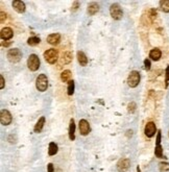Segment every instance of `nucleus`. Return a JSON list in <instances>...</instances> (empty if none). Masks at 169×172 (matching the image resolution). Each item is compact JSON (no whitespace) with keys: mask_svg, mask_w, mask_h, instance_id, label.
I'll use <instances>...</instances> for the list:
<instances>
[{"mask_svg":"<svg viewBox=\"0 0 169 172\" xmlns=\"http://www.w3.org/2000/svg\"><path fill=\"white\" fill-rule=\"evenodd\" d=\"M78 128H80V135L82 136L89 135V132H91L90 124L86 119L80 120V123H78Z\"/></svg>","mask_w":169,"mask_h":172,"instance_id":"0eeeda50","label":"nucleus"},{"mask_svg":"<svg viewBox=\"0 0 169 172\" xmlns=\"http://www.w3.org/2000/svg\"><path fill=\"white\" fill-rule=\"evenodd\" d=\"M144 66H145V70H150V67H152V64H150V61L148 60V58H146V60H144Z\"/></svg>","mask_w":169,"mask_h":172,"instance_id":"c756f323","label":"nucleus"},{"mask_svg":"<svg viewBox=\"0 0 169 172\" xmlns=\"http://www.w3.org/2000/svg\"><path fill=\"white\" fill-rule=\"evenodd\" d=\"M148 15H149V18L152 19V21H154V18L157 17V10H154V8H152V10H149Z\"/></svg>","mask_w":169,"mask_h":172,"instance_id":"cd10ccee","label":"nucleus"},{"mask_svg":"<svg viewBox=\"0 0 169 172\" xmlns=\"http://www.w3.org/2000/svg\"><path fill=\"white\" fill-rule=\"evenodd\" d=\"M160 8L164 13H169V0H162V1H160Z\"/></svg>","mask_w":169,"mask_h":172,"instance_id":"4be33fe9","label":"nucleus"},{"mask_svg":"<svg viewBox=\"0 0 169 172\" xmlns=\"http://www.w3.org/2000/svg\"><path fill=\"white\" fill-rule=\"evenodd\" d=\"M47 171L48 172H54V168H53V165L51 163L47 165Z\"/></svg>","mask_w":169,"mask_h":172,"instance_id":"473e14b6","label":"nucleus"},{"mask_svg":"<svg viewBox=\"0 0 169 172\" xmlns=\"http://www.w3.org/2000/svg\"><path fill=\"white\" fill-rule=\"evenodd\" d=\"M129 166H131V161L128 159H120L117 163V170L118 172H126L129 169Z\"/></svg>","mask_w":169,"mask_h":172,"instance_id":"6e6552de","label":"nucleus"},{"mask_svg":"<svg viewBox=\"0 0 169 172\" xmlns=\"http://www.w3.org/2000/svg\"><path fill=\"white\" fill-rule=\"evenodd\" d=\"M41 40H40V38H38V37H30L28 38V40H27V44L29 46H36L38 45V44H40Z\"/></svg>","mask_w":169,"mask_h":172,"instance_id":"5701e85b","label":"nucleus"},{"mask_svg":"<svg viewBox=\"0 0 169 172\" xmlns=\"http://www.w3.org/2000/svg\"><path fill=\"white\" fill-rule=\"evenodd\" d=\"M67 93H68V95H69V96L73 95V93H74V81H73V80H70V81L68 82Z\"/></svg>","mask_w":169,"mask_h":172,"instance_id":"a878e982","label":"nucleus"},{"mask_svg":"<svg viewBox=\"0 0 169 172\" xmlns=\"http://www.w3.org/2000/svg\"><path fill=\"white\" fill-rule=\"evenodd\" d=\"M22 58V52L18 48H13L8 51V60L13 64L20 62Z\"/></svg>","mask_w":169,"mask_h":172,"instance_id":"20e7f679","label":"nucleus"},{"mask_svg":"<svg viewBox=\"0 0 169 172\" xmlns=\"http://www.w3.org/2000/svg\"><path fill=\"white\" fill-rule=\"evenodd\" d=\"M132 136H133V130H128L126 132V137L129 138V137H132Z\"/></svg>","mask_w":169,"mask_h":172,"instance_id":"c9c22d12","label":"nucleus"},{"mask_svg":"<svg viewBox=\"0 0 169 172\" xmlns=\"http://www.w3.org/2000/svg\"><path fill=\"white\" fill-rule=\"evenodd\" d=\"M36 88L40 92H45L48 88V78L45 74H40L36 79Z\"/></svg>","mask_w":169,"mask_h":172,"instance_id":"f257e3e1","label":"nucleus"},{"mask_svg":"<svg viewBox=\"0 0 169 172\" xmlns=\"http://www.w3.org/2000/svg\"><path fill=\"white\" fill-rule=\"evenodd\" d=\"M12 114L8 110H2L0 113V122L2 125H8L12 123Z\"/></svg>","mask_w":169,"mask_h":172,"instance_id":"1a4fd4ad","label":"nucleus"},{"mask_svg":"<svg viewBox=\"0 0 169 172\" xmlns=\"http://www.w3.org/2000/svg\"><path fill=\"white\" fill-rule=\"evenodd\" d=\"M0 15H1V23H3L4 22V19H6V14H5L4 12H1L0 13Z\"/></svg>","mask_w":169,"mask_h":172,"instance_id":"72a5a7b5","label":"nucleus"},{"mask_svg":"<svg viewBox=\"0 0 169 172\" xmlns=\"http://www.w3.org/2000/svg\"><path fill=\"white\" fill-rule=\"evenodd\" d=\"M162 56V52L159 48H154V49L150 50L149 52V57L152 58V61H159Z\"/></svg>","mask_w":169,"mask_h":172,"instance_id":"dca6fc26","label":"nucleus"},{"mask_svg":"<svg viewBox=\"0 0 169 172\" xmlns=\"http://www.w3.org/2000/svg\"><path fill=\"white\" fill-rule=\"evenodd\" d=\"M44 58L45 61L48 63V64H55L59 58V53H57V50L53 49V48H50V49H47L44 52Z\"/></svg>","mask_w":169,"mask_h":172,"instance_id":"f03ea898","label":"nucleus"},{"mask_svg":"<svg viewBox=\"0 0 169 172\" xmlns=\"http://www.w3.org/2000/svg\"><path fill=\"white\" fill-rule=\"evenodd\" d=\"M110 14H111V17L114 20H120V19H122V16H123L122 8L117 3H114V4H112L110 6Z\"/></svg>","mask_w":169,"mask_h":172,"instance_id":"423d86ee","label":"nucleus"},{"mask_svg":"<svg viewBox=\"0 0 169 172\" xmlns=\"http://www.w3.org/2000/svg\"><path fill=\"white\" fill-rule=\"evenodd\" d=\"M137 172H141V170H140V167H139V166L137 167Z\"/></svg>","mask_w":169,"mask_h":172,"instance_id":"e433bc0d","label":"nucleus"},{"mask_svg":"<svg viewBox=\"0 0 169 172\" xmlns=\"http://www.w3.org/2000/svg\"><path fill=\"white\" fill-rule=\"evenodd\" d=\"M10 44H12V42H6L5 41V42H2V47H8Z\"/></svg>","mask_w":169,"mask_h":172,"instance_id":"f704fd0d","label":"nucleus"},{"mask_svg":"<svg viewBox=\"0 0 169 172\" xmlns=\"http://www.w3.org/2000/svg\"><path fill=\"white\" fill-rule=\"evenodd\" d=\"M3 88H4V78L2 75H0V89L2 90Z\"/></svg>","mask_w":169,"mask_h":172,"instance_id":"2f4dec72","label":"nucleus"},{"mask_svg":"<svg viewBox=\"0 0 169 172\" xmlns=\"http://www.w3.org/2000/svg\"><path fill=\"white\" fill-rule=\"evenodd\" d=\"M98 10H99V5L95 2H92L89 6H88V14H89L90 16L95 15Z\"/></svg>","mask_w":169,"mask_h":172,"instance_id":"6ab92c4d","label":"nucleus"},{"mask_svg":"<svg viewBox=\"0 0 169 172\" xmlns=\"http://www.w3.org/2000/svg\"><path fill=\"white\" fill-rule=\"evenodd\" d=\"M166 78H165V82H166V88L168 87V82H169V66H167L166 68Z\"/></svg>","mask_w":169,"mask_h":172,"instance_id":"7c9ffc66","label":"nucleus"},{"mask_svg":"<svg viewBox=\"0 0 169 172\" xmlns=\"http://www.w3.org/2000/svg\"><path fill=\"white\" fill-rule=\"evenodd\" d=\"M75 122H74V119H70V123H69V139L71 141H74L75 140Z\"/></svg>","mask_w":169,"mask_h":172,"instance_id":"2eb2a0df","label":"nucleus"},{"mask_svg":"<svg viewBox=\"0 0 169 172\" xmlns=\"http://www.w3.org/2000/svg\"><path fill=\"white\" fill-rule=\"evenodd\" d=\"M168 137H169V132H168Z\"/></svg>","mask_w":169,"mask_h":172,"instance_id":"4c0bfd02","label":"nucleus"},{"mask_svg":"<svg viewBox=\"0 0 169 172\" xmlns=\"http://www.w3.org/2000/svg\"><path fill=\"white\" fill-rule=\"evenodd\" d=\"M44 124H45V117H44V116H42V117H41L40 119L38 120V122L36 123L35 128H34V130H35V132H37V134H39V132H42L43 127H44Z\"/></svg>","mask_w":169,"mask_h":172,"instance_id":"a211bd4d","label":"nucleus"},{"mask_svg":"<svg viewBox=\"0 0 169 172\" xmlns=\"http://www.w3.org/2000/svg\"><path fill=\"white\" fill-rule=\"evenodd\" d=\"M71 71L70 70H64L62 72V74H61V79H62L63 82H69L70 78H71Z\"/></svg>","mask_w":169,"mask_h":172,"instance_id":"aec40b11","label":"nucleus"},{"mask_svg":"<svg viewBox=\"0 0 169 172\" xmlns=\"http://www.w3.org/2000/svg\"><path fill=\"white\" fill-rule=\"evenodd\" d=\"M71 61H72V52L71 51H65L62 54V57H61V63L64 65H67V64L71 63Z\"/></svg>","mask_w":169,"mask_h":172,"instance_id":"4468645a","label":"nucleus"},{"mask_svg":"<svg viewBox=\"0 0 169 172\" xmlns=\"http://www.w3.org/2000/svg\"><path fill=\"white\" fill-rule=\"evenodd\" d=\"M140 79H141L140 73L138 71H132L127 77V85L131 88H136L140 84Z\"/></svg>","mask_w":169,"mask_h":172,"instance_id":"39448f33","label":"nucleus"},{"mask_svg":"<svg viewBox=\"0 0 169 172\" xmlns=\"http://www.w3.org/2000/svg\"><path fill=\"white\" fill-rule=\"evenodd\" d=\"M77 61H78V63L82 67L88 65V57L82 51H77Z\"/></svg>","mask_w":169,"mask_h":172,"instance_id":"f3484780","label":"nucleus"},{"mask_svg":"<svg viewBox=\"0 0 169 172\" xmlns=\"http://www.w3.org/2000/svg\"><path fill=\"white\" fill-rule=\"evenodd\" d=\"M41 62L37 54H30L27 58V67L30 71H37L40 68Z\"/></svg>","mask_w":169,"mask_h":172,"instance_id":"7ed1b4c3","label":"nucleus"},{"mask_svg":"<svg viewBox=\"0 0 169 172\" xmlns=\"http://www.w3.org/2000/svg\"><path fill=\"white\" fill-rule=\"evenodd\" d=\"M144 132L146 137L148 138H152L154 135H156V132H157V126L154 124V122H148L146 125H145V128H144Z\"/></svg>","mask_w":169,"mask_h":172,"instance_id":"9d476101","label":"nucleus"},{"mask_svg":"<svg viewBox=\"0 0 169 172\" xmlns=\"http://www.w3.org/2000/svg\"><path fill=\"white\" fill-rule=\"evenodd\" d=\"M14 36V31H13L12 28L10 27H4L1 29V33H0V37L3 41H8L10 40Z\"/></svg>","mask_w":169,"mask_h":172,"instance_id":"f8f14e48","label":"nucleus"},{"mask_svg":"<svg viewBox=\"0 0 169 172\" xmlns=\"http://www.w3.org/2000/svg\"><path fill=\"white\" fill-rule=\"evenodd\" d=\"M12 5L13 8H14V10L17 13H19V14H23L25 12V10H26L25 3L23 1H21V0H14L12 2Z\"/></svg>","mask_w":169,"mask_h":172,"instance_id":"9b49d317","label":"nucleus"},{"mask_svg":"<svg viewBox=\"0 0 169 172\" xmlns=\"http://www.w3.org/2000/svg\"><path fill=\"white\" fill-rule=\"evenodd\" d=\"M136 110H137V104H136L134 101H132V102H129L128 104H127V112H128L129 114H134V113L136 112Z\"/></svg>","mask_w":169,"mask_h":172,"instance_id":"393cba45","label":"nucleus"},{"mask_svg":"<svg viewBox=\"0 0 169 172\" xmlns=\"http://www.w3.org/2000/svg\"><path fill=\"white\" fill-rule=\"evenodd\" d=\"M80 8V2L78 1H74L72 4V8H71V12H76Z\"/></svg>","mask_w":169,"mask_h":172,"instance_id":"c85d7f7f","label":"nucleus"},{"mask_svg":"<svg viewBox=\"0 0 169 172\" xmlns=\"http://www.w3.org/2000/svg\"><path fill=\"white\" fill-rule=\"evenodd\" d=\"M61 41L60 33H51L47 37V43L50 45H57Z\"/></svg>","mask_w":169,"mask_h":172,"instance_id":"ddd939ff","label":"nucleus"},{"mask_svg":"<svg viewBox=\"0 0 169 172\" xmlns=\"http://www.w3.org/2000/svg\"><path fill=\"white\" fill-rule=\"evenodd\" d=\"M154 155L159 159H163V148H162L161 144L156 145V149H154Z\"/></svg>","mask_w":169,"mask_h":172,"instance_id":"b1692460","label":"nucleus"},{"mask_svg":"<svg viewBox=\"0 0 169 172\" xmlns=\"http://www.w3.org/2000/svg\"><path fill=\"white\" fill-rule=\"evenodd\" d=\"M160 171L161 172L169 171V164H167V163H160Z\"/></svg>","mask_w":169,"mask_h":172,"instance_id":"bb28decb","label":"nucleus"},{"mask_svg":"<svg viewBox=\"0 0 169 172\" xmlns=\"http://www.w3.org/2000/svg\"><path fill=\"white\" fill-rule=\"evenodd\" d=\"M57 145L55 144L54 142H50L49 143V146H48V155H54L57 153Z\"/></svg>","mask_w":169,"mask_h":172,"instance_id":"412c9836","label":"nucleus"}]
</instances>
